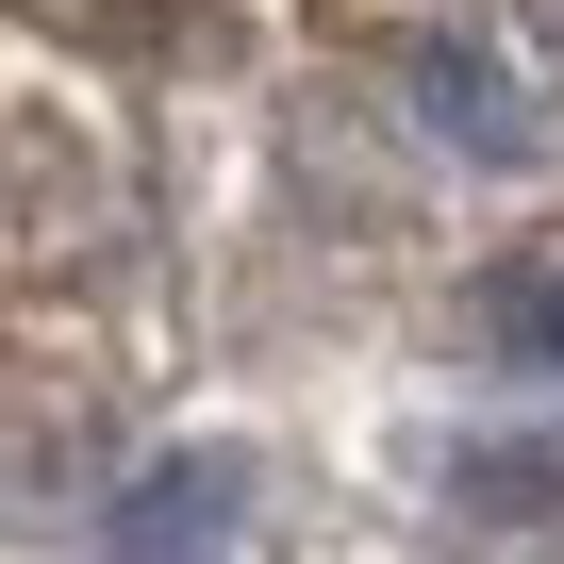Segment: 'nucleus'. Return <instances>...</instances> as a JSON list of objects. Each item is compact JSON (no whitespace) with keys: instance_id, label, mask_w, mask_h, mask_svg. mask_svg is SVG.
<instances>
[{"instance_id":"obj_1","label":"nucleus","mask_w":564,"mask_h":564,"mask_svg":"<svg viewBox=\"0 0 564 564\" xmlns=\"http://www.w3.org/2000/svg\"><path fill=\"white\" fill-rule=\"evenodd\" d=\"M232 531H249V465L232 448H166V465H133V498H117V564H232Z\"/></svg>"},{"instance_id":"obj_2","label":"nucleus","mask_w":564,"mask_h":564,"mask_svg":"<svg viewBox=\"0 0 564 564\" xmlns=\"http://www.w3.org/2000/svg\"><path fill=\"white\" fill-rule=\"evenodd\" d=\"M415 117H432L465 166H531V133H547L498 34H432V51H415Z\"/></svg>"},{"instance_id":"obj_3","label":"nucleus","mask_w":564,"mask_h":564,"mask_svg":"<svg viewBox=\"0 0 564 564\" xmlns=\"http://www.w3.org/2000/svg\"><path fill=\"white\" fill-rule=\"evenodd\" d=\"M498 349L564 382V265H514V282H498Z\"/></svg>"}]
</instances>
